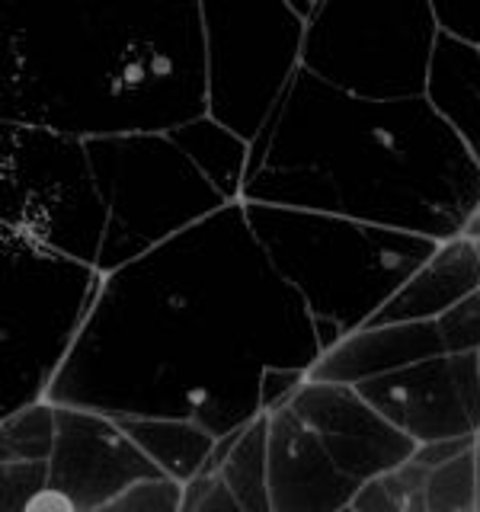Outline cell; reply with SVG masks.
I'll return each mask as SVG.
<instances>
[{"label":"cell","instance_id":"17","mask_svg":"<svg viewBox=\"0 0 480 512\" xmlns=\"http://www.w3.org/2000/svg\"><path fill=\"white\" fill-rule=\"evenodd\" d=\"M349 509H359V512H400L397 500L391 496V490H388V484H384L381 474L362 480L359 490L352 493Z\"/></svg>","mask_w":480,"mask_h":512},{"label":"cell","instance_id":"22","mask_svg":"<svg viewBox=\"0 0 480 512\" xmlns=\"http://www.w3.org/2000/svg\"><path fill=\"white\" fill-rule=\"evenodd\" d=\"M477 368H480V349H477Z\"/></svg>","mask_w":480,"mask_h":512},{"label":"cell","instance_id":"6","mask_svg":"<svg viewBox=\"0 0 480 512\" xmlns=\"http://www.w3.org/2000/svg\"><path fill=\"white\" fill-rule=\"evenodd\" d=\"M58 407L52 487L71 496L74 509H106L141 477L164 474L151 455L106 413Z\"/></svg>","mask_w":480,"mask_h":512},{"label":"cell","instance_id":"2","mask_svg":"<svg viewBox=\"0 0 480 512\" xmlns=\"http://www.w3.org/2000/svg\"><path fill=\"white\" fill-rule=\"evenodd\" d=\"M84 144L106 205V234L96 260L103 276L228 202L170 135L90 138Z\"/></svg>","mask_w":480,"mask_h":512},{"label":"cell","instance_id":"15","mask_svg":"<svg viewBox=\"0 0 480 512\" xmlns=\"http://www.w3.org/2000/svg\"><path fill=\"white\" fill-rule=\"evenodd\" d=\"M0 477H4V512L26 509L36 496L52 484V461H4L0 464Z\"/></svg>","mask_w":480,"mask_h":512},{"label":"cell","instance_id":"11","mask_svg":"<svg viewBox=\"0 0 480 512\" xmlns=\"http://www.w3.org/2000/svg\"><path fill=\"white\" fill-rule=\"evenodd\" d=\"M221 477L240 500V509L266 512L269 503V410H260L244 426L240 439L221 461Z\"/></svg>","mask_w":480,"mask_h":512},{"label":"cell","instance_id":"20","mask_svg":"<svg viewBox=\"0 0 480 512\" xmlns=\"http://www.w3.org/2000/svg\"><path fill=\"white\" fill-rule=\"evenodd\" d=\"M474 512H480V432L474 442Z\"/></svg>","mask_w":480,"mask_h":512},{"label":"cell","instance_id":"8","mask_svg":"<svg viewBox=\"0 0 480 512\" xmlns=\"http://www.w3.org/2000/svg\"><path fill=\"white\" fill-rule=\"evenodd\" d=\"M362 480L343 474L298 410H269V503L272 509H349Z\"/></svg>","mask_w":480,"mask_h":512},{"label":"cell","instance_id":"7","mask_svg":"<svg viewBox=\"0 0 480 512\" xmlns=\"http://www.w3.org/2000/svg\"><path fill=\"white\" fill-rule=\"evenodd\" d=\"M288 404L320 436L336 468L356 480L397 468L416 448V439L384 420L349 381L304 378Z\"/></svg>","mask_w":480,"mask_h":512},{"label":"cell","instance_id":"12","mask_svg":"<svg viewBox=\"0 0 480 512\" xmlns=\"http://www.w3.org/2000/svg\"><path fill=\"white\" fill-rule=\"evenodd\" d=\"M58 439V407L52 400H36V404L20 407L4 416V442H0V458L4 461H48L55 452Z\"/></svg>","mask_w":480,"mask_h":512},{"label":"cell","instance_id":"10","mask_svg":"<svg viewBox=\"0 0 480 512\" xmlns=\"http://www.w3.org/2000/svg\"><path fill=\"white\" fill-rule=\"evenodd\" d=\"M132 436L160 471L186 480L202 471L215 448V436L196 420H167V416H112Z\"/></svg>","mask_w":480,"mask_h":512},{"label":"cell","instance_id":"13","mask_svg":"<svg viewBox=\"0 0 480 512\" xmlns=\"http://www.w3.org/2000/svg\"><path fill=\"white\" fill-rule=\"evenodd\" d=\"M426 512H474V445L429 471Z\"/></svg>","mask_w":480,"mask_h":512},{"label":"cell","instance_id":"1","mask_svg":"<svg viewBox=\"0 0 480 512\" xmlns=\"http://www.w3.org/2000/svg\"><path fill=\"white\" fill-rule=\"evenodd\" d=\"M7 36L13 125L90 141L170 135L208 112L202 4L23 13Z\"/></svg>","mask_w":480,"mask_h":512},{"label":"cell","instance_id":"3","mask_svg":"<svg viewBox=\"0 0 480 512\" xmlns=\"http://www.w3.org/2000/svg\"><path fill=\"white\" fill-rule=\"evenodd\" d=\"M106 205L87 144L48 128H4V240L96 266Z\"/></svg>","mask_w":480,"mask_h":512},{"label":"cell","instance_id":"14","mask_svg":"<svg viewBox=\"0 0 480 512\" xmlns=\"http://www.w3.org/2000/svg\"><path fill=\"white\" fill-rule=\"evenodd\" d=\"M106 509H122V512H183V480H176L170 474L141 477L128 490H122Z\"/></svg>","mask_w":480,"mask_h":512},{"label":"cell","instance_id":"16","mask_svg":"<svg viewBox=\"0 0 480 512\" xmlns=\"http://www.w3.org/2000/svg\"><path fill=\"white\" fill-rule=\"evenodd\" d=\"M477 442V432H464V436H445V439H429V442H416L413 455L420 464L426 468H439V464L458 458L461 452H468V448Z\"/></svg>","mask_w":480,"mask_h":512},{"label":"cell","instance_id":"18","mask_svg":"<svg viewBox=\"0 0 480 512\" xmlns=\"http://www.w3.org/2000/svg\"><path fill=\"white\" fill-rule=\"evenodd\" d=\"M196 512H240V500L234 496V490L228 487V480L221 477V471L212 480V487L205 490V496L199 500Z\"/></svg>","mask_w":480,"mask_h":512},{"label":"cell","instance_id":"21","mask_svg":"<svg viewBox=\"0 0 480 512\" xmlns=\"http://www.w3.org/2000/svg\"><path fill=\"white\" fill-rule=\"evenodd\" d=\"M474 260H477V272H480V240H474Z\"/></svg>","mask_w":480,"mask_h":512},{"label":"cell","instance_id":"4","mask_svg":"<svg viewBox=\"0 0 480 512\" xmlns=\"http://www.w3.org/2000/svg\"><path fill=\"white\" fill-rule=\"evenodd\" d=\"M4 365L20 372L7 381V413L48 397L58 368L84 327L103 272L52 250L4 240Z\"/></svg>","mask_w":480,"mask_h":512},{"label":"cell","instance_id":"9","mask_svg":"<svg viewBox=\"0 0 480 512\" xmlns=\"http://www.w3.org/2000/svg\"><path fill=\"white\" fill-rule=\"evenodd\" d=\"M480 288V272L474 260V244L464 237H448L432 250L420 272L381 304L359 330H375L384 324H410L413 317H439L455 301Z\"/></svg>","mask_w":480,"mask_h":512},{"label":"cell","instance_id":"19","mask_svg":"<svg viewBox=\"0 0 480 512\" xmlns=\"http://www.w3.org/2000/svg\"><path fill=\"white\" fill-rule=\"evenodd\" d=\"M458 237H464V240H480V202L471 208L468 215H464V221L458 224Z\"/></svg>","mask_w":480,"mask_h":512},{"label":"cell","instance_id":"5","mask_svg":"<svg viewBox=\"0 0 480 512\" xmlns=\"http://www.w3.org/2000/svg\"><path fill=\"white\" fill-rule=\"evenodd\" d=\"M356 391L416 442L480 432L477 349L439 352L432 359L368 375L356 381Z\"/></svg>","mask_w":480,"mask_h":512}]
</instances>
